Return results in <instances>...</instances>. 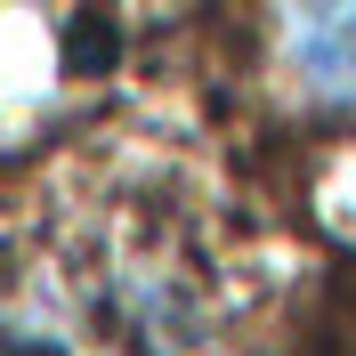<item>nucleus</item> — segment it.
<instances>
[{
  "label": "nucleus",
  "mask_w": 356,
  "mask_h": 356,
  "mask_svg": "<svg viewBox=\"0 0 356 356\" xmlns=\"http://www.w3.org/2000/svg\"><path fill=\"white\" fill-rule=\"evenodd\" d=\"M284 65L308 97L356 106V0H284Z\"/></svg>",
  "instance_id": "nucleus-1"
},
{
  "label": "nucleus",
  "mask_w": 356,
  "mask_h": 356,
  "mask_svg": "<svg viewBox=\"0 0 356 356\" xmlns=\"http://www.w3.org/2000/svg\"><path fill=\"white\" fill-rule=\"evenodd\" d=\"M113 57V24H106V8H89V33H73V65H106Z\"/></svg>",
  "instance_id": "nucleus-2"
}]
</instances>
